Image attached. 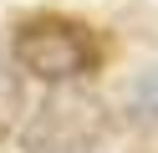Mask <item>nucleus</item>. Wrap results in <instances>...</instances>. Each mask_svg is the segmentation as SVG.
<instances>
[{"mask_svg":"<svg viewBox=\"0 0 158 153\" xmlns=\"http://www.w3.org/2000/svg\"><path fill=\"white\" fill-rule=\"evenodd\" d=\"M107 138H112V112H107V102L92 97V92L66 87V82L21 128V148L26 153H97Z\"/></svg>","mask_w":158,"mask_h":153,"instance_id":"1","label":"nucleus"},{"mask_svg":"<svg viewBox=\"0 0 158 153\" xmlns=\"http://www.w3.org/2000/svg\"><path fill=\"white\" fill-rule=\"evenodd\" d=\"M15 61L36 82L61 87V82H77L97 66V46L72 20H31V26L15 31Z\"/></svg>","mask_w":158,"mask_h":153,"instance_id":"2","label":"nucleus"},{"mask_svg":"<svg viewBox=\"0 0 158 153\" xmlns=\"http://www.w3.org/2000/svg\"><path fill=\"white\" fill-rule=\"evenodd\" d=\"M127 117L138 128H158V66L138 71L127 82Z\"/></svg>","mask_w":158,"mask_h":153,"instance_id":"3","label":"nucleus"},{"mask_svg":"<svg viewBox=\"0 0 158 153\" xmlns=\"http://www.w3.org/2000/svg\"><path fill=\"white\" fill-rule=\"evenodd\" d=\"M15 112H21V82H15V71L0 66V128H10Z\"/></svg>","mask_w":158,"mask_h":153,"instance_id":"4","label":"nucleus"}]
</instances>
